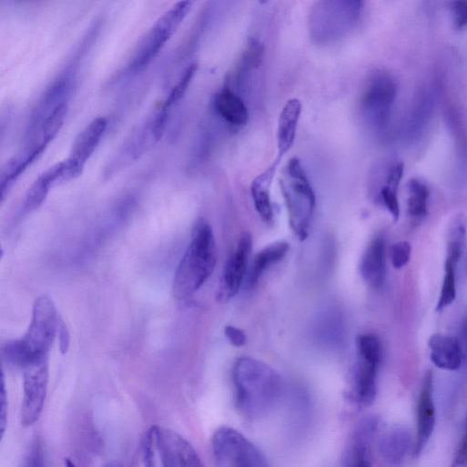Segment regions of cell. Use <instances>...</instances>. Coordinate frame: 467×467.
<instances>
[{
    "instance_id": "cell-1",
    "label": "cell",
    "mask_w": 467,
    "mask_h": 467,
    "mask_svg": "<svg viewBox=\"0 0 467 467\" xmlns=\"http://www.w3.org/2000/svg\"><path fill=\"white\" fill-rule=\"evenodd\" d=\"M236 401L239 412L249 420L266 416L282 393L280 376L265 362L239 358L233 368Z\"/></svg>"
},
{
    "instance_id": "cell-2",
    "label": "cell",
    "mask_w": 467,
    "mask_h": 467,
    "mask_svg": "<svg viewBox=\"0 0 467 467\" xmlns=\"http://www.w3.org/2000/svg\"><path fill=\"white\" fill-rule=\"evenodd\" d=\"M60 322L53 299L46 295L38 298L26 334L22 339L7 342L4 348L7 361L25 369L36 360L48 356L59 332Z\"/></svg>"
},
{
    "instance_id": "cell-3",
    "label": "cell",
    "mask_w": 467,
    "mask_h": 467,
    "mask_svg": "<svg viewBox=\"0 0 467 467\" xmlns=\"http://www.w3.org/2000/svg\"><path fill=\"white\" fill-rule=\"evenodd\" d=\"M217 265V245L213 229L201 220L174 277L173 295L178 300L193 296L211 277Z\"/></svg>"
},
{
    "instance_id": "cell-4",
    "label": "cell",
    "mask_w": 467,
    "mask_h": 467,
    "mask_svg": "<svg viewBox=\"0 0 467 467\" xmlns=\"http://www.w3.org/2000/svg\"><path fill=\"white\" fill-rule=\"evenodd\" d=\"M291 230L300 241L310 233L316 208V196L298 158L289 160L279 180Z\"/></svg>"
},
{
    "instance_id": "cell-5",
    "label": "cell",
    "mask_w": 467,
    "mask_h": 467,
    "mask_svg": "<svg viewBox=\"0 0 467 467\" xmlns=\"http://www.w3.org/2000/svg\"><path fill=\"white\" fill-rule=\"evenodd\" d=\"M137 461L146 466H202L199 455L191 443L173 430L152 426L145 434Z\"/></svg>"
},
{
    "instance_id": "cell-6",
    "label": "cell",
    "mask_w": 467,
    "mask_h": 467,
    "mask_svg": "<svg viewBox=\"0 0 467 467\" xmlns=\"http://www.w3.org/2000/svg\"><path fill=\"white\" fill-rule=\"evenodd\" d=\"M197 0H178L153 25L137 46L128 65L129 75L145 71L160 55L179 30Z\"/></svg>"
},
{
    "instance_id": "cell-7",
    "label": "cell",
    "mask_w": 467,
    "mask_h": 467,
    "mask_svg": "<svg viewBox=\"0 0 467 467\" xmlns=\"http://www.w3.org/2000/svg\"><path fill=\"white\" fill-rule=\"evenodd\" d=\"M169 113L170 110L161 105L132 132L107 166V178L130 167L158 143L166 131Z\"/></svg>"
},
{
    "instance_id": "cell-8",
    "label": "cell",
    "mask_w": 467,
    "mask_h": 467,
    "mask_svg": "<svg viewBox=\"0 0 467 467\" xmlns=\"http://www.w3.org/2000/svg\"><path fill=\"white\" fill-rule=\"evenodd\" d=\"M215 462L220 467H267L262 452L239 431L223 426L212 438Z\"/></svg>"
},
{
    "instance_id": "cell-9",
    "label": "cell",
    "mask_w": 467,
    "mask_h": 467,
    "mask_svg": "<svg viewBox=\"0 0 467 467\" xmlns=\"http://www.w3.org/2000/svg\"><path fill=\"white\" fill-rule=\"evenodd\" d=\"M397 96V86L387 73L378 71L368 81L360 100V111L366 125L381 132L391 119Z\"/></svg>"
},
{
    "instance_id": "cell-10",
    "label": "cell",
    "mask_w": 467,
    "mask_h": 467,
    "mask_svg": "<svg viewBox=\"0 0 467 467\" xmlns=\"http://www.w3.org/2000/svg\"><path fill=\"white\" fill-rule=\"evenodd\" d=\"M49 355L25 368L22 423L32 426L40 418L48 390Z\"/></svg>"
},
{
    "instance_id": "cell-11",
    "label": "cell",
    "mask_w": 467,
    "mask_h": 467,
    "mask_svg": "<svg viewBox=\"0 0 467 467\" xmlns=\"http://www.w3.org/2000/svg\"><path fill=\"white\" fill-rule=\"evenodd\" d=\"M251 250L252 237L250 233L244 232L224 267L217 293L219 302L226 303L238 294L245 279Z\"/></svg>"
},
{
    "instance_id": "cell-12",
    "label": "cell",
    "mask_w": 467,
    "mask_h": 467,
    "mask_svg": "<svg viewBox=\"0 0 467 467\" xmlns=\"http://www.w3.org/2000/svg\"><path fill=\"white\" fill-rule=\"evenodd\" d=\"M433 375L428 370L423 377L417 405V434L414 445V454H420L428 443L436 421L433 402Z\"/></svg>"
},
{
    "instance_id": "cell-13",
    "label": "cell",
    "mask_w": 467,
    "mask_h": 467,
    "mask_svg": "<svg viewBox=\"0 0 467 467\" xmlns=\"http://www.w3.org/2000/svg\"><path fill=\"white\" fill-rule=\"evenodd\" d=\"M363 281L372 289H381L386 279V240L376 236L365 249L360 263Z\"/></svg>"
},
{
    "instance_id": "cell-14",
    "label": "cell",
    "mask_w": 467,
    "mask_h": 467,
    "mask_svg": "<svg viewBox=\"0 0 467 467\" xmlns=\"http://www.w3.org/2000/svg\"><path fill=\"white\" fill-rule=\"evenodd\" d=\"M108 127L106 117L93 120L76 138L67 158L74 166L84 171L87 161L100 145Z\"/></svg>"
},
{
    "instance_id": "cell-15",
    "label": "cell",
    "mask_w": 467,
    "mask_h": 467,
    "mask_svg": "<svg viewBox=\"0 0 467 467\" xmlns=\"http://www.w3.org/2000/svg\"><path fill=\"white\" fill-rule=\"evenodd\" d=\"M376 421L372 418L362 420L350 439L342 456V465L350 467H367L371 465L369 446L373 437Z\"/></svg>"
},
{
    "instance_id": "cell-16",
    "label": "cell",
    "mask_w": 467,
    "mask_h": 467,
    "mask_svg": "<svg viewBox=\"0 0 467 467\" xmlns=\"http://www.w3.org/2000/svg\"><path fill=\"white\" fill-rule=\"evenodd\" d=\"M428 345L431 360L436 367L445 371H456L461 367L462 351L456 337L436 333L430 338Z\"/></svg>"
},
{
    "instance_id": "cell-17",
    "label": "cell",
    "mask_w": 467,
    "mask_h": 467,
    "mask_svg": "<svg viewBox=\"0 0 467 467\" xmlns=\"http://www.w3.org/2000/svg\"><path fill=\"white\" fill-rule=\"evenodd\" d=\"M301 110L300 101L293 98L287 102L279 115L277 132L279 155L276 160L279 164L294 145Z\"/></svg>"
},
{
    "instance_id": "cell-18",
    "label": "cell",
    "mask_w": 467,
    "mask_h": 467,
    "mask_svg": "<svg viewBox=\"0 0 467 467\" xmlns=\"http://www.w3.org/2000/svg\"><path fill=\"white\" fill-rule=\"evenodd\" d=\"M379 366L378 363L358 356L351 391V397L357 403L370 405L375 400Z\"/></svg>"
},
{
    "instance_id": "cell-19",
    "label": "cell",
    "mask_w": 467,
    "mask_h": 467,
    "mask_svg": "<svg viewBox=\"0 0 467 467\" xmlns=\"http://www.w3.org/2000/svg\"><path fill=\"white\" fill-rule=\"evenodd\" d=\"M214 107L218 115L233 127H242L249 120L246 104L229 89H223L216 96Z\"/></svg>"
},
{
    "instance_id": "cell-20",
    "label": "cell",
    "mask_w": 467,
    "mask_h": 467,
    "mask_svg": "<svg viewBox=\"0 0 467 467\" xmlns=\"http://www.w3.org/2000/svg\"><path fill=\"white\" fill-rule=\"evenodd\" d=\"M279 163H275L258 176L251 184V195L255 209L261 219L269 223L273 219V207L270 190Z\"/></svg>"
},
{
    "instance_id": "cell-21",
    "label": "cell",
    "mask_w": 467,
    "mask_h": 467,
    "mask_svg": "<svg viewBox=\"0 0 467 467\" xmlns=\"http://www.w3.org/2000/svg\"><path fill=\"white\" fill-rule=\"evenodd\" d=\"M289 244L284 241L269 245L260 250L253 259L248 276V287L257 286L264 273L273 265L280 262L289 253Z\"/></svg>"
},
{
    "instance_id": "cell-22",
    "label": "cell",
    "mask_w": 467,
    "mask_h": 467,
    "mask_svg": "<svg viewBox=\"0 0 467 467\" xmlns=\"http://www.w3.org/2000/svg\"><path fill=\"white\" fill-rule=\"evenodd\" d=\"M410 446V434L402 427H394L386 431L379 440V452L390 463H399L407 453Z\"/></svg>"
},
{
    "instance_id": "cell-23",
    "label": "cell",
    "mask_w": 467,
    "mask_h": 467,
    "mask_svg": "<svg viewBox=\"0 0 467 467\" xmlns=\"http://www.w3.org/2000/svg\"><path fill=\"white\" fill-rule=\"evenodd\" d=\"M55 183L48 172H44L29 188L18 211V219H24L36 211L46 200Z\"/></svg>"
},
{
    "instance_id": "cell-24",
    "label": "cell",
    "mask_w": 467,
    "mask_h": 467,
    "mask_svg": "<svg viewBox=\"0 0 467 467\" xmlns=\"http://www.w3.org/2000/svg\"><path fill=\"white\" fill-rule=\"evenodd\" d=\"M315 327L316 337L330 346H339L344 340V323L340 313L330 310L322 313Z\"/></svg>"
},
{
    "instance_id": "cell-25",
    "label": "cell",
    "mask_w": 467,
    "mask_h": 467,
    "mask_svg": "<svg viewBox=\"0 0 467 467\" xmlns=\"http://www.w3.org/2000/svg\"><path fill=\"white\" fill-rule=\"evenodd\" d=\"M407 210L411 220L421 221L428 215L430 189L421 180L412 178L408 182Z\"/></svg>"
},
{
    "instance_id": "cell-26",
    "label": "cell",
    "mask_w": 467,
    "mask_h": 467,
    "mask_svg": "<svg viewBox=\"0 0 467 467\" xmlns=\"http://www.w3.org/2000/svg\"><path fill=\"white\" fill-rule=\"evenodd\" d=\"M467 221L462 215L454 218L450 224L447 238L446 258L458 264L465 249Z\"/></svg>"
},
{
    "instance_id": "cell-27",
    "label": "cell",
    "mask_w": 467,
    "mask_h": 467,
    "mask_svg": "<svg viewBox=\"0 0 467 467\" xmlns=\"http://www.w3.org/2000/svg\"><path fill=\"white\" fill-rule=\"evenodd\" d=\"M456 262L446 258L444 264V276L440 298L436 305V311H442L450 306L456 298Z\"/></svg>"
},
{
    "instance_id": "cell-28",
    "label": "cell",
    "mask_w": 467,
    "mask_h": 467,
    "mask_svg": "<svg viewBox=\"0 0 467 467\" xmlns=\"http://www.w3.org/2000/svg\"><path fill=\"white\" fill-rule=\"evenodd\" d=\"M358 356L380 364L382 358V346L378 336L367 333L357 339Z\"/></svg>"
},
{
    "instance_id": "cell-29",
    "label": "cell",
    "mask_w": 467,
    "mask_h": 467,
    "mask_svg": "<svg viewBox=\"0 0 467 467\" xmlns=\"http://www.w3.org/2000/svg\"><path fill=\"white\" fill-rule=\"evenodd\" d=\"M198 70L197 65L190 66L184 75L181 76L178 83L176 85V86L170 91L168 98L163 103V105L168 107V109H172V107L177 105L185 96L187 93L196 73Z\"/></svg>"
},
{
    "instance_id": "cell-30",
    "label": "cell",
    "mask_w": 467,
    "mask_h": 467,
    "mask_svg": "<svg viewBox=\"0 0 467 467\" xmlns=\"http://www.w3.org/2000/svg\"><path fill=\"white\" fill-rule=\"evenodd\" d=\"M397 192L398 189L382 186L377 194L380 202L391 215L394 222H396L400 218V204Z\"/></svg>"
},
{
    "instance_id": "cell-31",
    "label": "cell",
    "mask_w": 467,
    "mask_h": 467,
    "mask_svg": "<svg viewBox=\"0 0 467 467\" xmlns=\"http://www.w3.org/2000/svg\"><path fill=\"white\" fill-rule=\"evenodd\" d=\"M411 247L407 241H400L391 248V260L394 269H401L410 261Z\"/></svg>"
},
{
    "instance_id": "cell-32",
    "label": "cell",
    "mask_w": 467,
    "mask_h": 467,
    "mask_svg": "<svg viewBox=\"0 0 467 467\" xmlns=\"http://www.w3.org/2000/svg\"><path fill=\"white\" fill-rule=\"evenodd\" d=\"M452 13L454 27L462 30L467 27V0H453Z\"/></svg>"
},
{
    "instance_id": "cell-33",
    "label": "cell",
    "mask_w": 467,
    "mask_h": 467,
    "mask_svg": "<svg viewBox=\"0 0 467 467\" xmlns=\"http://www.w3.org/2000/svg\"><path fill=\"white\" fill-rule=\"evenodd\" d=\"M0 400H2V406H0V430H2V436H4L8 422V396L4 372L2 377V399Z\"/></svg>"
},
{
    "instance_id": "cell-34",
    "label": "cell",
    "mask_w": 467,
    "mask_h": 467,
    "mask_svg": "<svg viewBox=\"0 0 467 467\" xmlns=\"http://www.w3.org/2000/svg\"><path fill=\"white\" fill-rule=\"evenodd\" d=\"M452 466L467 467V415L464 432L456 452Z\"/></svg>"
},
{
    "instance_id": "cell-35",
    "label": "cell",
    "mask_w": 467,
    "mask_h": 467,
    "mask_svg": "<svg viewBox=\"0 0 467 467\" xmlns=\"http://www.w3.org/2000/svg\"><path fill=\"white\" fill-rule=\"evenodd\" d=\"M226 337L228 339L230 343L236 347H241L246 344L247 336L246 333L234 326H227L225 328Z\"/></svg>"
},
{
    "instance_id": "cell-36",
    "label": "cell",
    "mask_w": 467,
    "mask_h": 467,
    "mask_svg": "<svg viewBox=\"0 0 467 467\" xmlns=\"http://www.w3.org/2000/svg\"><path fill=\"white\" fill-rule=\"evenodd\" d=\"M59 337L61 342V350L63 353L67 352L69 345H70V334L66 325L63 320L60 322L59 327Z\"/></svg>"
},
{
    "instance_id": "cell-37",
    "label": "cell",
    "mask_w": 467,
    "mask_h": 467,
    "mask_svg": "<svg viewBox=\"0 0 467 467\" xmlns=\"http://www.w3.org/2000/svg\"><path fill=\"white\" fill-rule=\"evenodd\" d=\"M269 2V0H259V3L265 5Z\"/></svg>"
},
{
    "instance_id": "cell-38",
    "label": "cell",
    "mask_w": 467,
    "mask_h": 467,
    "mask_svg": "<svg viewBox=\"0 0 467 467\" xmlns=\"http://www.w3.org/2000/svg\"><path fill=\"white\" fill-rule=\"evenodd\" d=\"M21 2H25V0H21Z\"/></svg>"
}]
</instances>
